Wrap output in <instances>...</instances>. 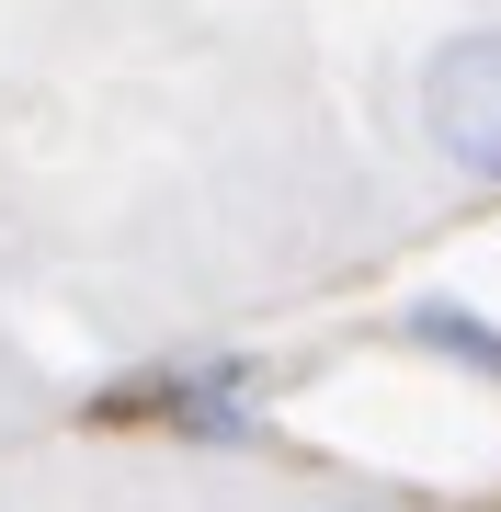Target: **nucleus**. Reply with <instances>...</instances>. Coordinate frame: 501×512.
Listing matches in <instances>:
<instances>
[{"instance_id":"2","label":"nucleus","mask_w":501,"mask_h":512,"mask_svg":"<svg viewBox=\"0 0 501 512\" xmlns=\"http://www.w3.org/2000/svg\"><path fill=\"white\" fill-rule=\"evenodd\" d=\"M410 342H433V353H456V365H479V376H501V330L479 319V308H410Z\"/></svg>"},{"instance_id":"1","label":"nucleus","mask_w":501,"mask_h":512,"mask_svg":"<svg viewBox=\"0 0 501 512\" xmlns=\"http://www.w3.org/2000/svg\"><path fill=\"white\" fill-rule=\"evenodd\" d=\"M422 137L445 148L467 183H501V23L445 35L422 57Z\"/></svg>"}]
</instances>
